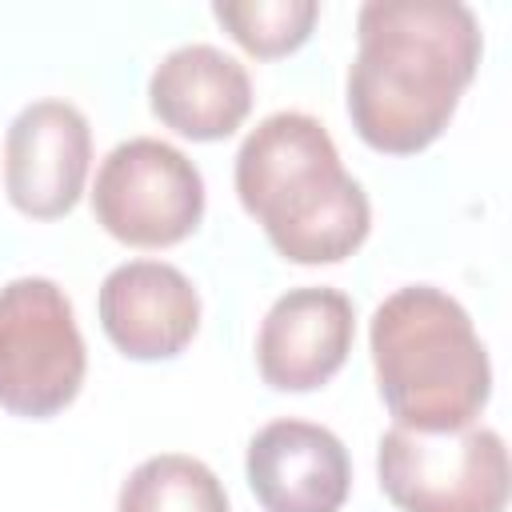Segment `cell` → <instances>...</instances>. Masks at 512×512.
I'll return each mask as SVG.
<instances>
[{
	"instance_id": "3",
	"label": "cell",
	"mask_w": 512,
	"mask_h": 512,
	"mask_svg": "<svg viewBox=\"0 0 512 512\" xmlns=\"http://www.w3.org/2000/svg\"><path fill=\"white\" fill-rule=\"evenodd\" d=\"M380 396L400 428L476 424L492 396V364L460 300L432 284L396 288L368 328Z\"/></svg>"
},
{
	"instance_id": "1",
	"label": "cell",
	"mask_w": 512,
	"mask_h": 512,
	"mask_svg": "<svg viewBox=\"0 0 512 512\" xmlns=\"http://www.w3.org/2000/svg\"><path fill=\"white\" fill-rule=\"evenodd\" d=\"M480 52V20L460 0H368L348 64L356 136L388 156L428 148L472 84Z\"/></svg>"
},
{
	"instance_id": "10",
	"label": "cell",
	"mask_w": 512,
	"mask_h": 512,
	"mask_svg": "<svg viewBox=\"0 0 512 512\" xmlns=\"http://www.w3.org/2000/svg\"><path fill=\"white\" fill-rule=\"evenodd\" d=\"M248 488L264 512H340L352 464L336 432L308 420H272L248 440Z\"/></svg>"
},
{
	"instance_id": "6",
	"label": "cell",
	"mask_w": 512,
	"mask_h": 512,
	"mask_svg": "<svg viewBox=\"0 0 512 512\" xmlns=\"http://www.w3.org/2000/svg\"><path fill=\"white\" fill-rule=\"evenodd\" d=\"M96 224L132 248H172L200 228L204 180L200 168L156 136L116 144L92 188Z\"/></svg>"
},
{
	"instance_id": "9",
	"label": "cell",
	"mask_w": 512,
	"mask_h": 512,
	"mask_svg": "<svg viewBox=\"0 0 512 512\" xmlns=\"http://www.w3.org/2000/svg\"><path fill=\"white\" fill-rule=\"evenodd\" d=\"M100 328L128 360H172L200 328L192 280L164 260H128L100 284Z\"/></svg>"
},
{
	"instance_id": "7",
	"label": "cell",
	"mask_w": 512,
	"mask_h": 512,
	"mask_svg": "<svg viewBox=\"0 0 512 512\" xmlns=\"http://www.w3.org/2000/svg\"><path fill=\"white\" fill-rule=\"evenodd\" d=\"M92 164V128L68 100H32L4 136V188L16 212L60 220L76 208Z\"/></svg>"
},
{
	"instance_id": "4",
	"label": "cell",
	"mask_w": 512,
	"mask_h": 512,
	"mask_svg": "<svg viewBox=\"0 0 512 512\" xmlns=\"http://www.w3.org/2000/svg\"><path fill=\"white\" fill-rule=\"evenodd\" d=\"M88 352L72 300L48 276L0 288V408L28 420L64 412L84 384Z\"/></svg>"
},
{
	"instance_id": "12",
	"label": "cell",
	"mask_w": 512,
	"mask_h": 512,
	"mask_svg": "<svg viewBox=\"0 0 512 512\" xmlns=\"http://www.w3.org/2000/svg\"><path fill=\"white\" fill-rule=\"evenodd\" d=\"M116 512H228V492L204 460L160 452L128 472Z\"/></svg>"
},
{
	"instance_id": "8",
	"label": "cell",
	"mask_w": 512,
	"mask_h": 512,
	"mask_svg": "<svg viewBox=\"0 0 512 512\" xmlns=\"http://www.w3.org/2000/svg\"><path fill=\"white\" fill-rule=\"evenodd\" d=\"M352 336L356 312L340 288H288L260 320L256 368L276 392H312L344 368Z\"/></svg>"
},
{
	"instance_id": "5",
	"label": "cell",
	"mask_w": 512,
	"mask_h": 512,
	"mask_svg": "<svg viewBox=\"0 0 512 512\" xmlns=\"http://www.w3.org/2000/svg\"><path fill=\"white\" fill-rule=\"evenodd\" d=\"M384 496L404 512H504L508 448L496 428L416 432L392 424L376 448Z\"/></svg>"
},
{
	"instance_id": "11",
	"label": "cell",
	"mask_w": 512,
	"mask_h": 512,
	"mask_svg": "<svg viewBox=\"0 0 512 512\" xmlns=\"http://www.w3.org/2000/svg\"><path fill=\"white\" fill-rule=\"evenodd\" d=\"M148 104L164 128L188 140H224L252 108V80L216 44H180L152 68Z\"/></svg>"
},
{
	"instance_id": "13",
	"label": "cell",
	"mask_w": 512,
	"mask_h": 512,
	"mask_svg": "<svg viewBox=\"0 0 512 512\" xmlns=\"http://www.w3.org/2000/svg\"><path fill=\"white\" fill-rule=\"evenodd\" d=\"M212 16L232 32L240 48H248L260 60L296 52L320 16L316 0H220L212 4Z\"/></svg>"
},
{
	"instance_id": "2",
	"label": "cell",
	"mask_w": 512,
	"mask_h": 512,
	"mask_svg": "<svg viewBox=\"0 0 512 512\" xmlns=\"http://www.w3.org/2000/svg\"><path fill=\"white\" fill-rule=\"evenodd\" d=\"M236 196L292 264H340L372 228L364 184L344 172L328 128L308 112H272L244 136Z\"/></svg>"
}]
</instances>
